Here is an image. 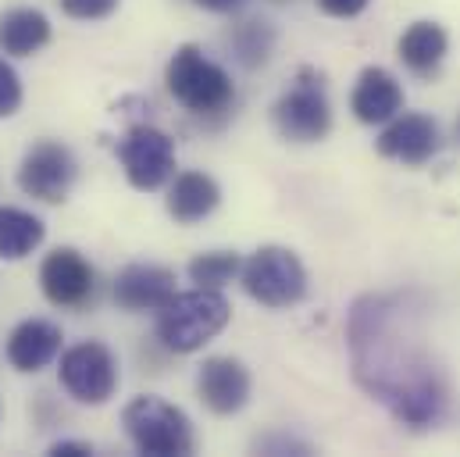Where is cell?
<instances>
[{
    "mask_svg": "<svg viewBox=\"0 0 460 457\" xmlns=\"http://www.w3.org/2000/svg\"><path fill=\"white\" fill-rule=\"evenodd\" d=\"M353 382L400 426L436 429L450 408V382L429 333V297L414 286L364 293L346 315Z\"/></svg>",
    "mask_w": 460,
    "mask_h": 457,
    "instance_id": "1",
    "label": "cell"
},
{
    "mask_svg": "<svg viewBox=\"0 0 460 457\" xmlns=\"http://www.w3.org/2000/svg\"><path fill=\"white\" fill-rule=\"evenodd\" d=\"M164 83L168 94L175 97V104H182L197 118H222L235 104V83L232 76L211 61L197 43H182L168 68H164Z\"/></svg>",
    "mask_w": 460,
    "mask_h": 457,
    "instance_id": "2",
    "label": "cell"
},
{
    "mask_svg": "<svg viewBox=\"0 0 460 457\" xmlns=\"http://www.w3.org/2000/svg\"><path fill=\"white\" fill-rule=\"evenodd\" d=\"M232 318V304L222 290H186L175 293L157 311V340L172 354H197L215 340Z\"/></svg>",
    "mask_w": 460,
    "mask_h": 457,
    "instance_id": "3",
    "label": "cell"
},
{
    "mask_svg": "<svg viewBox=\"0 0 460 457\" xmlns=\"http://www.w3.org/2000/svg\"><path fill=\"white\" fill-rule=\"evenodd\" d=\"M121 426L132 447L146 457H190L197 451L190 415L154 393L128 400L121 411Z\"/></svg>",
    "mask_w": 460,
    "mask_h": 457,
    "instance_id": "4",
    "label": "cell"
},
{
    "mask_svg": "<svg viewBox=\"0 0 460 457\" xmlns=\"http://www.w3.org/2000/svg\"><path fill=\"white\" fill-rule=\"evenodd\" d=\"M239 282L261 308H293L307 297V268L289 246H261L243 261Z\"/></svg>",
    "mask_w": 460,
    "mask_h": 457,
    "instance_id": "5",
    "label": "cell"
},
{
    "mask_svg": "<svg viewBox=\"0 0 460 457\" xmlns=\"http://www.w3.org/2000/svg\"><path fill=\"white\" fill-rule=\"evenodd\" d=\"M275 129L289 143H318L332 129V104L325 76L318 68H300L293 86L275 101Z\"/></svg>",
    "mask_w": 460,
    "mask_h": 457,
    "instance_id": "6",
    "label": "cell"
},
{
    "mask_svg": "<svg viewBox=\"0 0 460 457\" xmlns=\"http://www.w3.org/2000/svg\"><path fill=\"white\" fill-rule=\"evenodd\" d=\"M58 379L65 386V393L79 404L101 408L115 397L118 390V357L108 343L86 340L75 343L68 350H61L58 361Z\"/></svg>",
    "mask_w": 460,
    "mask_h": 457,
    "instance_id": "7",
    "label": "cell"
},
{
    "mask_svg": "<svg viewBox=\"0 0 460 457\" xmlns=\"http://www.w3.org/2000/svg\"><path fill=\"white\" fill-rule=\"evenodd\" d=\"M79 179V161L61 139H40L18 165V190L40 204H65Z\"/></svg>",
    "mask_w": 460,
    "mask_h": 457,
    "instance_id": "8",
    "label": "cell"
},
{
    "mask_svg": "<svg viewBox=\"0 0 460 457\" xmlns=\"http://www.w3.org/2000/svg\"><path fill=\"white\" fill-rule=\"evenodd\" d=\"M115 154L121 168H125L128 186L139 190V193H154L175 175V143H172V136L146 125V121L132 125L118 139Z\"/></svg>",
    "mask_w": 460,
    "mask_h": 457,
    "instance_id": "9",
    "label": "cell"
},
{
    "mask_svg": "<svg viewBox=\"0 0 460 457\" xmlns=\"http://www.w3.org/2000/svg\"><path fill=\"white\" fill-rule=\"evenodd\" d=\"M40 290L54 308H86L97 293V268L75 246H58L40 264Z\"/></svg>",
    "mask_w": 460,
    "mask_h": 457,
    "instance_id": "10",
    "label": "cell"
},
{
    "mask_svg": "<svg viewBox=\"0 0 460 457\" xmlns=\"http://www.w3.org/2000/svg\"><path fill=\"white\" fill-rule=\"evenodd\" d=\"M197 393H200V400L211 415L232 418L250 404L253 379H250L243 361H235L229 354H215L197 372Z\"/></svg>",
    "mask_w": 460,
    "mask_h": 457,
    "instance_id": "11",
    "label": "cell"
},
{
    "mask_svg": "<svg viewBox=\"0 0 460 457\" xmlns=\"http://www.w3.org/2000/svg\"><path fill=\"white\" fill-rule=\"evenodd\" d=\"M172 297H175V272L164 264L136 261L115 275V304L128 315L161 311Z\"/></svg>",
    "mask_w": 460,
    "mask_h": 457,
    "instance_id": "12",
    "label": "cell"
},
{
    "mask_svg": "<svg viewBox=\"0 0 460 457\" xmlns=\"http://www.w3.org/2000/svg\"><path fill=\"white\" fill-rule=\"evenodd\" d=\"M439 150V125L429 114H396L378 136V154L400 165H425Z\"/></svg>",
    "mask_w": 460,
    "mask_h": 457,
    "instance_id": "13",
    "label": "cell"
},
{
    "mask_svg": "<svg viewBox=\"0 0 460 457\" xmlns=\"http://www.w3.org/2000/svg\"><path fill=\"white\" fill-rule=\"evenodd\" d=\"M61 343H65V333H61L58 322H50V318H25V322H18L11 329L4 354H7V364L14 372L36 375V372H43L47 364H54L61 357Z\"/></svg>",
    "mask_w": 460,
    "mask_h": 457,
    "instance_id": "14",
    "label": "cell"
},
{
    "mask_svg": "<svg viewBox=\"0 0 460 457\" xmlns=\"http://www.w3.org/2000/svg\"><path fill=\"white\" fill-rule=\"evenodd\" d=\"M349 112L364 125H385L403 112V86L393 72L371 65L357 76V86L349 94Z\"/></svg>",
    "mask_w": 460,
    "mask_h": 457,
    "instance_id": "15",
    "label": "cell"
},
{
    "mask_svg": "<svg viewBox=\"0 0 460 457\" xmlns=\"http://www.w3.org/2000/svg\"><path fill=\"white\" fill-rule=\"evenodd\" d=\"M222 204V186L208 172H182L168 186V215L179 226H197Z\"/></svg>",
    "mask_w": 460,
    "mask_h": 457,
    "instance_id": "16",
    "label": "cell"
},
{
    "mask_svg": "<svg viewBox=\"0 0 460 457\" xmlns=\"http://www.w3.org/2000/svg\"><path fill=\"white\" fill-rule=\"evenodd\" d=\"M50 43V18L36 7H11L0 14V54L32 58Z\"/></svg>",
    "mask_w": 460,
    "mask_h": 457,
    "instance_id": "17",
    "label": "cell"
},
{
    "mask_svg": "<svg viewBox=\"0 0 460 457\" xmlns=\"http://www.w3.org/2000/svg\"><path fill=\"white\" fill-rule=\"evenodd\" d=\"M447 47H450V40H447V29H443L439 22H414V25L400 36V43H396L400 61H403L414 76H425V79L439 72V65H443V58H447Z\"/></svg>",
    "mask_w": 460,
    "mask_h": 457,
    "instance_id": "18",
    "label": "cell"
},
{
    "mask_svg": "<svg viewBox=\"0 0 460 457\" xmlns=\"http://www.w3.org/2000/svg\"><path fill=\"white\" fill-rule=\"evenodd\" d=\"M47 236L43 219H36L25 208L0 204V257L4 261H25Z\"/></svg>",
    "mask_w": 460,
    "mask_h": 457,
    "instance_id": "19",
    "label": "cell"
},
{
    "mask_svg": "<svg viewBox=\"0 0 460 457\" xmlns=\"http://www.w3.org/2000/svg\"><path fill=\"white\" fill-rule=\"evenodd\" d=\"M229 43H232L235 61H239L243 68H257V65H264V61L271 58V50H275V29H271L264 18H246V22H239V25L232 29Z\"/></svg>",
    "mask_w": 460,
    "mask_h": 457,
    "instance_id": "20",
    "label": "cell"
},
{
    "mask_svg": "<svg viewBox=\"0 0 460 457\" xmlns=\"http://www.w3.org/2000/svg\"><path fill=\"white\" fill-rule=\"evenodd\" d=\"M243 272V257L235 250H208V254H197L190 264H186V275L193 286H204V290H222L229 286L232 279H239Z\"/></svg>",
    "mask_w": 460,
    "mask_h": 457,
    "instance_id": "21",
    "label": "cell"
},
{
    "mask_svg": "<svg viewBox=\"0 0 460 457\" xmlns=\"http://www.w3.org/2000/svg\"><path fill=\"white\" fill-rule=\"evenodd\" d=\"M22 101H25V90H22V79H18L14 65L7 58H0V118L18 114Z\"/></svg>",
    "mask_w": 460,
    "mask_h": 457,
    "instance_id": "22",
    "label": "cell"
},
{
    "mask_svg": "<svg viewBox=\"0 0 460 457\" xmlns=\"http://www.w3.org/2000/svg\"><path fill=\"white\" fill-rule=\"evenodd\" d=\"M253 451L257 454H314V447L293 433H264L253 440Z\"/></svg>",
    "mask_w": 460,
    "mask_h": 457,
    "instance_id": "23",
    "label": "cell"
},
{
    "mask_svg": "<svg viewBox=\"0 0 460 457\" xmlns=\"http://www.w3.org/2000/svg\"><path fill=\"white\" fill-rule=\"evenodd\" d=\"M58 4L75 22H101V18H111L115 14L121 0H58Z\"/></svg>",
    "mask_w": 460,
    "mask_h": 457,
    "instance_id": "24",
    "label": "cell"
},
{
    "mask_svg": "<svg viewBox=\"0 0 460 457\" xmlns=\"http://www.w3.org/2000/svg\"><path fill=\"white\" fill-rule=\"evenodd\" d=\"M371 0H318V7L332 18H357Z\"/></svg>",
    "mask_w": 460,
    "mask_h": 457,
    "instance_id": "25",
    "label": "cell"
},
{
    "mask_svg": "<svg viewBox=\"0 0 460 457\" xmlns=\"http://www.w3.org/2000/svg\"><path fill=\"white\" fill-rule=\"evenodd\" d=\"M50 454L54 457H90L93 454V444H86V440H58V444L50 447Z\"/></svg>",
    "mask_w": 460,
    "mask_h": 457,
    "instance_id": "26",
    "label": "cell"
},
{
    "mask_svg": "<svg viewBox=\"0 0 460 457\" xmlns=\"http://www.w3.org/2000/svg\"><path fill=\"white\" fill-rule=\"evenodd\" d=\"M197 7H204V11H215V14H232V11H239L246 0H193Z\"/></svg>",
    "mask_w": 460,
    "mask_h": 457,
    "instance_id": "27",
    "label": "cell"
},
{
    "mask_svg": "<svg viewBox=\"0 0 460 457\" xmlns=\"http://www.w3.org/2000/svg\"><path fill=\"white\" fill-rule=\"evenodd\" d=\"M454 132H457V143H460V118H457V129H454Z\"/></svg>",
    "mask_w": 460,
    "mask_h": 457,
    "instance_id": "28",
    "label": "cell"
}]
</instances>
